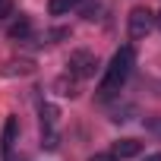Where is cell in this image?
Segmentation results:
<instances>
[{"label":"cell","mask_w":161,"mask_h":161,"mask_svg":"<svg viewBox=\"0 0 161 161\" xmlns=\"http://www.w3.org/2000/svg\"><path fill=\"white\" fill-rule=\"evenodd\" d=\"M76 3H79V0H51V3H47V10H51L54 16H63V13H69Z\"/></svg>","instance_id":"7"},{"label":"cell","mask_w":161,"mask_h":161,"mask_svg":"<svg viewBox=\"0 0 161 161\" xmlns=\"http://www.w3.org/2000/svg\"><path fill=\"white\" fill-rule=\"evenodd\" d=\"M29 32H32V22H29L25 16H19V19L10 25V38H19V41H22V38H29Z\"/></svg>","instance_id":"6"},{"label":"cell","mask_w":161,"mask_h":161,"mask_svg":"<svg viewBox=\"0 0 161 161\" xmlns=\"http://www.w3.org/2000/svg\"><path fill=\"white\" fill-rule=\"evenodd\" d=\"M142 152V142H136V139H117L114 142V158H136Z\"/></svg>","instance_id":"5"},{"label":"cell","mask_w":161,"mask_h":161,"mask_svg":"<svg viewBox=\"0 0 161 161\" xmlns=\"http://www.w3.org/2000/svg\"><path fill=\"white\" fill-rule=\"evenodd\" d=\"M10 10H13V3H10V0H0V19H3V16H10Z\"/></svg>","instance_id":"8"},{"label":"cell","mask_w":161,"mask_h":161,"mask_svg":"<svg viewBox=\"0 0 161 161\" xmlns=\"http://www.w3.org/2000/svg\"><path fill=\"white\" fill-rule=\"evenodd\" d=\"M158 25H161V13H158Z\"/></svg>","instance_id":"11"},{"label":"cell","mask_w":161,"mask_h":161,"mask_svg":"<svg viewBox=\"0 0 161 161\" xmlns=\"http://www.w3.org/2000/svg\"><path fill=\"white\" fill-rule=\"evenodd\" d=\"M133 63H136V54H133V47H120V51H114L111 63L104 66V79H101L98 92H101V95H111V92H117V89L126 82V76H130Z\"/></svg>","instance_id":"1"},{"label":"cell","mask_w":161,"mask_h":161,"mask_svg":"<svg viewBox=\"0 0 161 161\" xmlns=\"http://www.w3.org/2000/svg\"><path fill=\"white\" fill-rule=\"evenodd\" d=\"M145 161H161V155H145Z\"/></svg>","instance_id":"10"},{"label":"cell","mask_w":161,"mask_h":161,"mask_svg":"<svg viewBox=\"0 0 161 161\" xmlns=\"http://www.w3.org/2000/svg\"><path fill=\"white\" fill-rule=\"evenodd\" d=\"M16 136H19V120H16V117H7V123H3V142H0L3 158H10V152H13V145H16Z\"/></svg>","instance_id":"4"},{"label":"cell","mask_w":161,"mask_h":161,"mask_svg":"<svg viewBox=\"0 0 161 161\" xmlns=\"http://www.w3.org/2000/svg\"><path fill=\"white\" fill-rule=\"evenodd\" d=\"M152 25H155V16H152L148 10L136 7V10L130 13V35H133V38H145V35L152 32Z\"/></svg>","instance_id":"2"},{"label":"cell","mask_w":161,"mask_h":161,"mask_svg":"<svg viewBox=\"0 0 161 161\" xmlns=\"http://www.w3.org/2000/svg\"><path fill=\"white\" fill-rule=\"evenodd\" d=\"M95 66H98V60H95V54H89V51H76V54L69 57V69H73L79 79L95 76Z\"/></svg>","instance_id":"3"},{"label":"cell","mask_w":161,"mask_h":161,"mask_svg":"<svg viewBox=\"0 0 161 161\" xmlns=\"http://www.w3.org/2000/svg\"><path fill=\"white\" fill-rule=\"evenodd\" d=\"M89 161H117V158H114V155H104V152H101V155H92Z\"/></svg>","instance_id":"9"}]
</instances>
